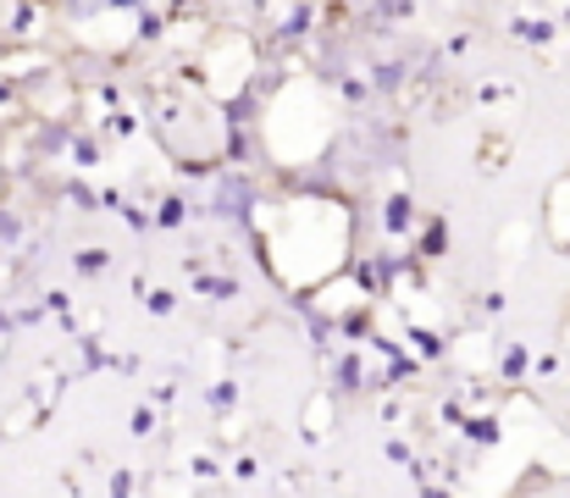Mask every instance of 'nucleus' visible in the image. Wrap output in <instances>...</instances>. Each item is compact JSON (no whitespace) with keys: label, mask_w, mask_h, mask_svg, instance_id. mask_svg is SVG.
Here are the masks:
<instances>
[{"label":"nucleus","mask_w":570,"mask_h":498,"mask_svg":"<svg viewBox=\"0 0 570 498\" xmlns=\"http://www.w3.org/2000/svg\"><path fill=\"white\" fill-rule=\"evenodd\" d=\"M156 427H161V416H156V404H139V410H134V421H128V432H134V438H150Z\"/></svg>","instance_id":"f8f14e48"},{"label":"nucleus","mask_w":570,"mask_h":498,"mask_svg":"<svg viewBox=\"0 0 570 498\" xmlns=\"http://www.w3.org/2000/svg\"><path fill=\"white\" fill-rule=\"evenodd\" d=\"M415 255H421V261H443V255H449V222H443V216L421 222V233H415Z\"/></svg>","instance_id":"39448f33"},{"label":"nucleus","mask_w":570,"mask_h":498,"mask_svg":"<svg viewBox=\"0 0 570 498\" xmlns=\"http://www.w3.org/2000/svg\"><path fill=\"white\" fill-rule=\"evenodd\" d=\"M460 432H465V443H482V449H493L504 438V427L493 416H460Z\"/></svg>","instance_id":"0eeeda50"},{"label":"nucleus","mask_w":570,"mask_h":498,"mask_svg":"<svg viewBox=\"0 0 570 498\" xmlns=\"http://www.w3.org/2000/svg\"><path fill=\"white\" fill-rule=\"evenodd\" d=\"M205 404H210L216 416H233V410H238V382H233V377L210 382V388H205Z\"/></svg>","instance_id":"1a4fd4ad"},{"label":"nucleus","mask_w":570,"mask_h":498,"mask_svg":"<svg viewBox=\"0 0 570 498\" xmlns=\"http://www.w3.org/2000/svg\"><path fill=\"white\" fill-rule=\"evenodd\" d=\"M156 222H161V227H184V222H189V199H184V194H161Z\"/></svg>","instance_id":"9d476101"},{"label":"nucleus","mask_w":570,"mask_h":498,"mask_svg":"<svg viewBox=\"0 0 570 498\" xmlns=\"http://www.w3.org/2000/svg\"><path fill=\"white\" fill-rule=\"evenodd\" d=\"M382 460H387V466H399V471H410V466H415V455H410V443H404V438H387V443H382Z\"/></svg>","instance_id":"ddd939ff"},{"label":"nucleus","mask_w":570,"mask_h":498,"mask_svg":"<svg viewBox=\"0 0 570 498\" xmlns=\"http://www.w3.org/2000/svg\"><path fill=\"white\" fill-rule=\"evenodd\" d=\"M372 388V371H366V354H355V349H344V354H333V393H344V399H355V393H366Z\"/></svg>","instance_id":"f257e3e1"},{"label":"nucleus","mask_w":570,"mask_h":498,"mask_svg":"<svg viewBox=\"0 0 570 498\" xmlns=\"http://www.w3.org/2000/svg\"><path fill=\"white\" fill-rule=\"evenodd\" d=\"M194 294H199V300H216V305H233V300L244 294V283H238L233 272H199V277H194Z\"/></svg>","instance_id":"20e7f679"},{"label":"nucleus","mask_w":570,"mask_h":498,"mask_svg":"<svg viewBox=\"0 0 570 498\" xmlns=\"http://www.w3.org/2000/svg\"><path fill=\"white\" fill-rule=\"evenodd\" d=\"M499 377H504V382H527V377H532V349H527V343H504Z\"/></svg>","instance_id":"423d86ee"},{"label":"nucleus","mask_w":570,"mask_h":498,"mask_svg":"<svg viewBox=\"0 0 570 498\" xmlns=\"http://www.w3.org/2000/svg\"><path fill=\"white\" fill-rule=\"evenodd\" d=\"M415 17V0H366V28L387 33V28H404Z\"/></svg>","instance_id":"7ed1b4c3"},{"label":"nucleus","mask_w":570,"mask_h":498,"mask_svg":"<svg viewBox=\"0 0 570 498\" xmlns=\"http://www.w3.org/2000/svg\"><path fill=\"white\" fill-rule=\"evenodd\" d=\"M410 227H415V205H410L404 188H393V194L382 199V238H404Z\"/></svg>","instance_id":"f03ea898"},{"label":"nucleus","mask_w":570,"mask_h":498,"mask_svg":"<svg viewBox=\"0 0 570 498\" xmlns=\"http://www.w3.org/2000/svg\"><path fill=\"white\" fill-rule=\"evenodd\" d=\"M410 343H415V349H421V354H432V360H438V354H443V343H438V338H426V332H421V328L410 332Z\"/></svg>","instance_id":"dca6fc26"},{"label":"nucleus","mask_w":570,"mask_h":498,"mask_svg":"<svg viewBox=\"0 0 570 498\" xmlns=\"http://www.w3.org/2000/svg\"><path fill=\"white\" fill-rule=\"evenodd\" d=\"M139 294H145V305H150V316H173V305H178V300H173L167 289H145V283H139Z\"/></svg>","instance_id":"4468645a"},{"label":"nucleus","mask_w":570,"mask_h":498,"mask_svg":"<svg viewBox=\"0 0 570 498\" xmlns=\"http://www.w3.org/2000/svg\"><path fill=\"white\" fill-rule=\"evenodd\" d=\"M72 156H78L83 166H95L100 162V145H95V139H72Z\"/></svg>","instance_id":"2eb2a0df"},{"label":"nucleus","mask_w":570,"mask_h":498,"mask_svg":"<svg viewBox=\"0 0 570 498\" xmlns=\"http://www.w3.org/2000/svg\"><path fill=\"white\" fill-rule=\"evenodd\" d=\"M510 39H527V45H549V39H554V22H543V17H515V22H510Z\"/></svg>","instance_id":"6e6552de"},{"label":"nucleus","mask_w":570,"mask_h":498,"mask_svg":"<svg viewBox=\"0 0 570 498\" xmlns=\"http://www.w3.org/2000/svg\"><path fill=\"white\" fill-rule=\"evenodd\" d=\"M72 266H78L83 277H100V272L111 266V255H106V250H78V255H72Z\"/></svg>","instance_id":"9b49d317"}]
</instances>
